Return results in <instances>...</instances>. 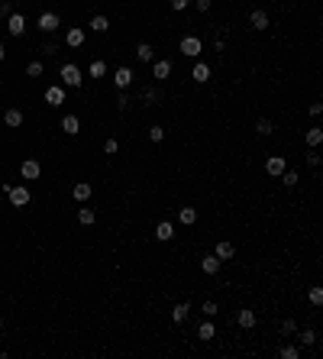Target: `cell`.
<instances>
[{
    "instance_id": "obj_1",
    "label": "cell",
    "mask_w": 323,
    "mask_h": 359,
    "mask_svg": "<svg viewBox=\"0 0 323 359\" xmlns=\"http://www.w3.org/2000/svg\"><path fill=\"white\" fill-rule=\"evenodd\" d=\"M201 52H204L201 36H184L181 39V55H188V58H201Z\"/></svg>"
},
{
    "instance_id": "obj_2",
    "label": "cell",
    "mask_w": 323,
    "mask_h": 359,
    "mask_svg": "<svg viewBox=\"0 0 323 359\" xmlns=\"http://www.w3.org/2000/svg\"><path fill=\"white\" fill-rule=\"evenodd\" d=\"M6 32H10L13 39H19L26 32V16L23 13H10V16H6Z\"/></svg>"
},
{
    "instance_id": "obj_3",
    "label": "cell",
    "mask_w": 323,
    "mask_h": 359,
    "mask_svg": "<svg viewBox=\"0 0 323 359\" xmlns=\"http://www.w3.org/2000/svg\"><path fill=\"white\" fill-rule=\"evenodd\" d=\"M6 194H10V204L13 207H26V204H29V188H23V184H10Z\"/></svg>"
},
{
    "instance_id": "obj_4",
    "label": "cell",
    "mask_w": 323,
    "mask_h": 359,
    "mask_svg": "<svg viewBox=\"0 0 323 359\" xmlns=\"http://www.w3.org/2000/svg\"><path fill=\"white\" fill-rule=\"evenodd\" d=\"M61 81H65V84L68 88H81V81H84V78H81V68L78 65H61Z\"/></svg>"
},
{
    "instance_id": "obj_5",
    "label": "cell",
    "mask_w": 323,
    "mask_h": 359,
    "mask_svg": "<svg viewBox=\"0 0 323 359\" xmlns=\"http://www.w3.org/2000/svg\"><path fill=\"white\" fill-rule=\"evenodd\" d=\"M133 78H136V74H133V68H126V65H120V68L113 72V84L120 88V91H126V88L133 84Z\"/></svg>"
},
{
    "instance_id": "obj_6",
    "label": "cell",
    "mask_w": 323,
    "mask_h": 359,
    "mask_svg": "<svg viewBox=\"0 0 323 359\" xmlns=\"http://www.w3.org/2000/svg\"><path fill=\"white\" fill-rule=\"evenodd\" d=\"M191 78H194L197 84H207V81H210V65H207V62H201V58H194V68H191Z\"/></svg>"
},
{
    "instance_id": "obj_7",
    "label": "cell",
    "mask_w": 323,
    "mask_h": 359,
    "mask_svg": "<svg viewBox=\"0 0 323 359\" xmlns=\"http://www.w3.org/2000/svg\"><path fill=\"white\" fill-rule=\"evenodd\" d=\"M285 168H288V158H285V156H269V162H265V172H269L272 178H278Z\"/></svg>"
},
{
    "instance_id": "obj_8",
    "label": "cell",
    "mask_w": 323,
    "mask_h": 359,
    "mask_svg": "<svg viewBox=\"0 0 323 359\" xmlns=\"http://www.w3.org/2000/svg\"><path fill=\"white\" fill-rule=\"evenodd\" d=\"M39 172H42V168H39V162H36V158H26V162L19 165V175H23L26 182H36V178H39Z\"/></svg>"
},
{
    "instance_id": "obj_9",
    "label": "cell",
    "mask_w": 323,
    "mask_h": 359,
    "mask_svg": "<svg viewBox=\"0 0 323 359\" xmlns=\"http://www.w3.org/2000/svg\"><path fill=\"white\" fill-rule=\"evenodd\" d=\"M269 23H272V20H269V13H265V10H252L249 13V26H252V30L262 32V30H269Z\"/></svg>"
},
{
    "instance_id": "obj_10",
    "label": "cell",
    "mask_w": 323,
    "mask_h": 359,
    "mask_svg": "<svg viewBox=\"0 0 323 359\" xmlns=\"http://www.w3.org/2000/svg\"><path fill=\"white\" fill-rule=\"evenodd\" d=\"M58 23H61L58 13H42V16H39V30H42V32H55V30H58Z\"/></svg>"
},
{
    "instance_id": "obj_11",
    "label": "cell",
    "mask_w": 323,
    "mask_h": 359,
    "mask_svg": "<svg viewBox=\"0 0 323 359\" xmlns=\"http://www.w3.org/2000/svg\"><path fill=\"white\" fill-rule=\"evenodd\" d=\"M220 266H223V262H220V259L214 256V252L201 259V272H204V275H217V272H220Z\"/></svg>"
},
{
    "instance_id": "obj_12",
    "label": "cell",
    "mask_w": 323,
    "mask_h": 359,
    "mask_svg": "<svg viewBox=\"0 0 323 359\" xmlns=\"http://www.w3.org/2000/svg\"><path fill=\"white\" fill-rule=\"evenodd\" d=\"M61 130H65L68 136H78L81 133V120L74 114H68V116H61Z\"/></svg>"
},
{
    "instance_id": "obj_13",
    "label": "cell",
    "mask_w": 323,
    "mask_h": 359,
    "mask_svg": "<svg viewBox=\"0 0 323 359\" xmlns=\"http://www.w3.org/2000/svg\"><path fill=\"white\" fill-rule=\"evenodd\" d=\"M155 240H162V243H168V240H175V224H168V220H162V224L155 226Z\"/></svg>"
},
{
    "instance_id": "obj_14",
    "label": "cell",
    "mask_w": 323,
    "mask_h": 359,
    "mask_svg": "<svg viewBox=\"0 0 323 359\" xmlns=\"http://www.w3.org/2000/svg\"><path fill=\"white\" fill-rule=\"evenodd\" d=\"M45 100H49V107H61L65 104V88H45Z\"/></svg>"
},
{
    "instance_id": "obj_15",
    "label": "cell",
    "mask_w": 323,
    "mask_h": 359,
    "mask_svg": "<svg viewBox=\"0 0 323 359\" xmlns=\"http://www.w3.org/2000/svg\"><path fill=\"white\" fill-rule=\"evenodd\" d=\"M152 58H155V49H152L149 42H139V46H136V62H142V65H149Z\"/></svg>"
},
{
    "instance_id": "obj_16",
    "label": "cell",
    "mask_w": 323,
    "mask_h": 359,
    "mask_svg": "<svg viewBox=\"0 0 323 359\" xmlns=\"http://www.w3.org/2000/svg\"><path fill=\"white\" fill-rule=\"evenodd\" d=\"M65 42L74 46V49H78V46H84V30H81V26H71V30L65 32Z\"/></svg>"
},
{
    "instance_id": "obj_17",
    "label": "cell",
    "mask_w": 323,
    "mask_h": 359,
    "mask_svg": "<svg viewBox=\"0 0 323 359\" xmlns=\"http://www.w3.org/2000/svg\"><path fill=\"white\" fill-rule=\"evenodd\" d=\"M91 184H87V182H78V184H74V188H71V198H74V201H81V204H84L87 201V198H91Z\"/></svg>"
},
{
    "instance_id": "obj_18",
    "label": "cell",
    "mask_w": 323,
    "mask_h": 359,
    "mask_svg": "<svg viewBox=\"0 0 323 359\" xmlns=\"http://www.w3.org/2000/svg\"><path fill=\"white\" fill-rule=\"evenodd\" d=\"M236 320H239V327H243V330H252V327H256V310H249V308L239 310Z\"/></svg>"
},
{
    "instance_id": "obj_19",
    "label": "cell",
    "mask_w": 323,
    "mask_h": 359,
    "mask_svg": "<svg viewBox=\"0 0 323 359\" xmlns=\"http://www.w3.org/2000/svg\"><path fill=\"white\" fill-rule=\"evenodd\" d=\"M233 252H236V250H233V243L220 240V243H217V250H214V256H217L220 262H226V259H233Z\"/></svg>"
},
{
    "instance_id": "obj_20",
    "label": "cell",
    "mask_w": 323,
    "mask_h": 359,
    "mask_svg": "<svg viewBox=\"0 0 323 359\" xmlns=\"http://www.w3.org/2000/svg\"><path fill=\"white\" fill-rule=\"evenodd\" d=\"M152 74H155V78H159V81H165V78H168V74H171V62L159 58V62H155V65H152Z\"/></svg>"
},
{
    "instance_id": "obj_21",
    "label": "cell",
    "mask_w": 323,
    "mask_h": 359,
    "mask_svg": "<svg viewBox=\"0 0 323 359\" xmlns=\"http://www.w3.org/2000/svg\"><path fill=\"white\" fill-rule=\"evenodd\" d=\"M3 123H6V126H19V123H23V110H19V107H10V110L3 114Z\"/></svg>"
},
{
    "instance_id": "obj_22",
    "label": "cell",
    "mask_w": 323,
    "mask_h": 359,
    "mask_svg": "<svg viewBox=\"0 0 323 359\" xmlns=\"http://www.w3.org/2000/svg\"><path fill=\"white\" fill-rule=\"evenodd\" d=\"M78 224L81 226H94V224H97V214H94L91 207H81V210H78Z\"/></svg>"
},
{
    "instance_id": "obj_23",
    "label": "cell",
    "mask_w": 323,
    "mask_h": 359,
    "mask_svg": "<svg viewBox=\"0 0 323 359\" xmlns=\"http://www.w3.org/2000/svg\"><path fill=\"white\" fill-rule=\"evenodd\" d=\"M278 182L285 184V188H294V184L301 182V175H298V172H294V168H285V172H281V175H278Z\"/></svg>"
},
{
    "instance_id": "obj_24",
    "label": "cell",
    "mask_w": 323,
    "mask_h": 359,
    "mask_svg": "<svg viewBox=\"0 0 323 359\" xmlns=\"http://www.w3.org/2000/svg\"><path fill=\"white\" fill-rule=\"evenodd\" d=\"M188 314H191V304H188V301H181V304H175V310H171V320L181 324V320H188Z\"/></svg>"
},
{
    "instance_id": "obj_25",
    "label": "cell",
    "mask_w": 323,
    "mask_h": 359,
    "mask_svg": "<svg viewBox=\"0 0 323 359\" xmlns=\"http://www.w3.org/2000/svg\"><path fill=\"white\" fill-rule=\"evenodd\" d=\"M304 140H307V146H311V149H317L320 142H323V130H320V126H311V130H307V136H304Z\"/></svg>"
},
{
    "instance_id": "obj_26",
    "label": "cell",
    "mask_w": 323,
    "mask_h": 359,
    "mask_svg": "<svg viewBox=\"0 0 323 359\" xmlns=\"http://www.w3.org/2000/svg\"><path fill=\"white\" fill-rule=\"evenodd\" d=\"M178 220H181L184 226H191L197 220V207H181V210H178Z\"/></svg>"
},
{
    "instance_id": "obj_27",
    "label": "cell",
    "mask_w": 323,
    "mask_h": 359,
    "mask_svg": "<svg viewBox=\"0 0 323 359\" xmlns=\"http://www.w3.org/2000/svg\"><path fill=\"white\" fill-rule=\"evenodd\" d=\"M298 336H301V346H311V350L317 346V330H311V327H307V330H301Z\"/></svg>"
},
{
    "instance_id": "obj_28",
    "label": "cell",
    "mask_w": 323,
    "mask_h": 359,
    "mask_svg": "<svg viewBox=\"0 0 323 359\" xmlns=\"http://www.w3.org/2000/svg\"><path fill=\"white\" fill-rule=\"evenodd\" d=\"M87 74H91V78H104V74H107V65H104L100 58H94L91 65H87Z\"/></svg>"
},
{
    "instance_id": "obj_29",
    "label": "cell",
    "mask_w": 323,
    "mask_h": 359,
    "mask_svg": "<svg viewBox=\"0 0 323 359\" xmlns=\"http://www.w3.org/2000/svg\"><path fill=\"white\" fill-rule=\"evenodd\" d=\"M197 336H201L204 343H210L217 336V327H214V324H201V327H197Z\"/></svg>"
},
{
    "instance_id": "obj_30",
    "label": "cell",
    "mask_w": 323,
    "mask_h": 359,
    "mask_svg": "<svg viewBox=\"0 0 323 359\" xmlns=\"http://www.w3.org/2000/svg\"><path fill=\"white\" fill-rule=\"evenodd\" d=\"M42 74H45L42 62H29V65H26V78H42Z\"/></svg>"
},
{
    "instance_id": "obj_31",
    "label": "cell",
    "mask_w": 323,
    "mask_h": 359,
    "mask_svg": "<svg viewBox=\"0 0 323 359\" xmlns=\"http://www.w3.org/2000/svg\"><path fill=\"white\" fill-rule=\"evenodd\" d=\"M91 30H94V32H107V30H110V20L97 13V16H91Z\"/></svg>"
},
{
    "instance_id": "obj_32",
    "label": "cell",
    "mask_w": 323,
    "mask_h": 359,
    "mask_svg": "<svg viewBox=\"0 0 323 359\" xmlns=\"http://www.w3.org/2000/svg\"><path fill=\"white\" fill-rule=\"evenodd\" d=\"M278 334H281V336H291V334H298V324H294L291 317H288V320H281V324H278Z\"/></svg>"
},
{
    "instance_id": "obj_33",
    "label": "cell",
    "mask_w": 323,
    "mask_h": 359,
    "mask_svg": "<svg viewBox=\"0 0 323 359\" xmlns=\"http://www.w3.org/2000/svg\"><path fill=\"white\" fill-rule=\"evenodd\" d=\"M272 130H275L272 120H265V116H262V120H256V133L259 136H272Z\"/></svg>"
},
{
    "instance_id": "obj_34",
    "label": "cell",
    "mask_w": 323,
    "mask_h": 359,
    "mask_svg": "<svg viewBox=\"0 0 323 359\" xmlns=\"http://www.w3.org/2000/svg\"><path fill=\"white\" fill-rule=\"evenodd\" d=\"M278 356H281V359H301V350H298V346H281Z\"/></svg>"
},
{
    "instance_id": "obj_35",
    "label": "cell",
    "mask_w": 323,
    "mask_h": 359,
    "mask_svg": "<svg viewBox=\"0 0 323 359\" xmlns=\"http://www.w3.org/2000/svg\"><path fill=\"white\" fill-rule=\"evenodd\" d=\"M201 310H204V314H207V317H214V314H220V308H217V301H204V304H201Z\"/></svg>"
},
{
    "instance_id": "obj_36",
    "label": "cell",
    "mask_w": 323,
    "mask_h": 359,
    "mask_svg": "<svg viewBox=\"0 0 323 359\" xmlns=\"http://www.w3.org/2000/svg\"><path fill=\"white\" fill-rule=\"evenodd\" d=\"M149 140H152V142H162V140H165V130H162V126H149Z\"/></svg>"
},
{
    "instance_id": "obj_37",
    "label": "cell",
    "mask_w": 323,
    "mask_h": 359,
    "mask_svg": "<svg viewBox=\"0 0 323 359\" xmlns=\"http://www.w3.org/2000/svg\"><path fill=\"white\" fill-rule=\"evenodd\" d=\"M311 304H314V308L323 304V288H311Z\"/></svg>"
},
{
    "instance_id": "obj_38",
    "label": "cell",
    "mask_w": 323,
    "mask_h": 359,
    "mask_svg": "<svg viewBox=\"0 0 323 359\" xmlns=\"http://www.w3.org/2000/svg\"><path fill=\"white\" fill-rule=\"evenodd\" d=\"M116 149H120V142H116V140H107L104 142V152L107 156H116Z\"/></svg>"
},
{
    "instance_id": "obj_39",
    "label": "cell",
    "mask_w": 323,
    "mask_h": 359,
    "mask_svg": "<svg viewBox=\"0 0 323 359\" xmlns=\"http://www.w3.org/2000/svg\"><path fill=\"white\" fill-rule=\"evenodd\" d=\"M188 6H191V0H171V10H175V13L188 10Z\"/></svg>"
},
{
    "instance_id": "obj_40",
    "label": "cell",
    "mask_w": 323,
    "mask_h": 359,
    "mask_svg": "<svg viewBox=\"0 0 323 359\" xmlns=\"http://www.w3.org/2000/svg\"><path fill=\"white\" fill-rule=\"evenodd\" d=\"M146 100H152V107H159L162 94H159V91H155V88H152V91H146Z\"/></svg>"
},
{
    "instance_id": "obj_41",
    "label": "cell",
    "mask_w": 323,
    "mask_h": 359,
    "mask_svg": "<svg viewBox=\"0 0 323 359\" xmlns=\"http://www.w3.org/2000/svg\"><path fill=\"white\" fill-rule=\"evenodd\" d=\"M191 4L197 6V13H207L210 10V0H191Z\"/></svg>"
},
{
    "instance_id": "obj_42",
    "label": "cell",
    "mask_w": 323,
    "mask_h": 359,
    "mask_svg": "<svg viewBox=\"0 0 323 359\" xmlns=\"http://www.w3.org/2000/svg\"><path fill=\"white\" fill-rule=\"evenodd\" d=\"M307 165H311V168H320V156L311 152V156H307Z\"/></svg>"
},
{
    "instance_id": "obj_43",
    "label": "cell",
    "mask_w": 323,
    "mask_h": 359,
    "mask_svg": "<svg viewBox=\"0 0 323 359\" xmlns=\"http://www.w3.org/2000/svg\"><path fill=\"white\" fill-rule=\"evenodd\" d=\"M116 104H120V110H123V107H126V104H129V98H126V91H120V98H116Z\"/></svg>"
},
{
    "instance_id": "obj_44",
    "label": "cell",
    "mask_w": 323,
    "mask_h": 359,
    "mask_svg": "<svg viewBox=\"0 0 323 359\" xmlns=\"http://www.w3.org/2000/svg\"><path fill=\"white\" fill-rule=\"evenodd\" d=\"M3 58H6V46L0 42V62H3Z\"/></svg>"
}]
</instances>
